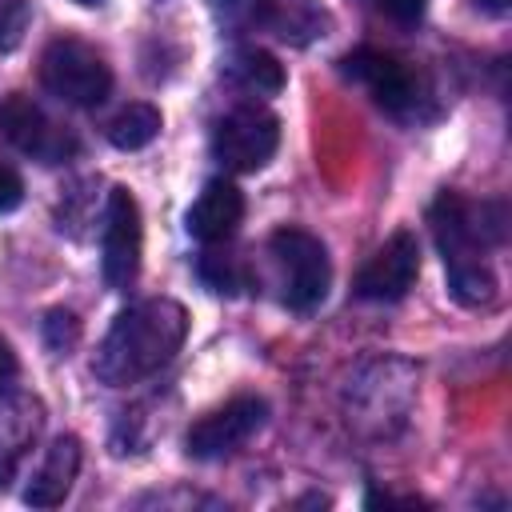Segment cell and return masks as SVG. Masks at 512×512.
I'll use <instances>...</instances> for the list:
<instances>
[{"instance_id": "6da1fadb", "label": "cell", "mask_w": 512, "mask_h": 512, "mask_svg": "<svg viewBox=\"0 0 512 512\" xmlns=\"http://www.w3.org/2000/svg\"><path fill=\"white\" fill-rule=\"evenodd\" d=\"M436 248L448 268V292L464 308H484L496 300V272L488 252L508 236L504 200H468L460 192H440L428 208Z\"/></svg>"}, {"instance_id": "7a4b0ae2", "label": "cell", "mask_w": 512, "mask_h": 512, "mask_svg": "<svg viewBox=\"0 0 512 512\" xmlns=\"http://www.w3.org/2000/svg\"><path fill=\"white\" fill-rule=\"evenodd\" d=\"M184 336H188V312L180 300L168 296L140 300L112 320V328L104 332L92 356V372L108 388L140 384L180 352Z\"/></svg>"}, {"instance_id": "3957f363", "label": "cell", "mask_w": 512, "mask_h": 512, "mask_svg": "<svg viewBox=\"0 0 512 512\" xmlns=\"http://www.w3.org/2000/svg\"><path fill=\"white\" fill-rule=\"evenodd\" d=\"M40 84L64 104L96 108L112 92V68L92 44L76 36H56L40 52Z\"/></svg>"}, {"instance_id": "277c9868", "label": "cell", "mask_w": 512, "mask_h": 512, "mask_svg": "<svg viewBox=\"0 0 512 512\" xmlns=\"http://www.w3.org/2000/svg\"><path fill=\"white\" fill-rule=\"evenodd\" d=\"M268 252L280 268L284 308L312 312L316 304H324L328 284H332V264H328V248L320 244V236L304 228H276L268 236Z\"/></svg>"}, {"instance_id": "5b68a950", "label": "cell", "mask_w": 512, "mask_h": 512, "mask_svg": "<svg viewBox=\"0 0 512 512\" xmlns=\"http://www.w3.org/2000/svg\"><path fill=\"white\" fill-rule=\"evenodd\" d=\"M280 148V120L268 108L244 104L216 120L212 128V156L232 172L264 168Z\"/></svg>"}, {"instance_id": "8992f818", "label": "cell", "mask_w": 512, "mask_h": 512, "mask_svg": "<svg viewBox=\"0 0 512 512\" xmlns=\"http://www.w3.org/2000/svg\"><path fill=\"white\" fill-rule=\"evenodd\" d=\"M340 72L352 76L356 84H364L384 112H392V116H416L420 112L424 84L400 56L380 52V48H356L340 60Z\"/></svg>"}, {"instance_id": "52a82bcc", "label": "cell", "mask_w": 512, "mask_h": 512, "mask_svg": "<svg viewBox=\"0 0 512 512\" xmlns=\"http://www.w3.org/2000/svg\"><path fill=\"white\" fill-rule=\"evenodd\" d=\"M140 252H144L140 204H136V196L128 188H112L108 204H104V240H100L104 284L124 292L140 272Z\"/></svg>"}, {"instance_id": "ba28073f", "label": "cell", "mask_w": 512, "mask_h": 512, "mask_svg": "<svg viewBox=\"0 0 512 512\" xmlns=\"http://www.w3.org/2000/svg\"><path fill=\"white\" fill-rule=\"evenodd\" d=\"M0 136L16 152H24V156H32L40 164H64V160L76 156V136L68 128H60L24 92H12V96L0 100Z\"/></svg>"}, {"instance_id": "9c48e42d", "label": "cell", "mask_w": 512, "mask_h": 512, "mask_svg": "<svg viewBox=\"0 0 512 512\" xmlns=\"http://www.w3.org/2000/svg\"><path fill=\"white\" fill-rule=\"evenodd\" d=\"M264 420H268V404H264L260 396H236V400H228L224 408L200 416V420L188 428L184 448H188V456H196V460H224V456L240 452V448L264 428Z\"/></svg>"}, {"instance_id": "30bf717a", "label": "cell", "mask_w": 512, "mask_h": 512, "mask_svg": "<svg viewBox=\"0 0 512 512\" xmlns=\"http://www.w3.org/2000/svg\"><path fill=\"white\" fill-rule=\"evenodd\" d=\"M420 276V240L416 232L400 228L392 232L376 252L372 260L356 272V296L360 300H376V304H392V300H404L412 292Z\"/></svg>"}, {"instance_id": "8fae6325", "label": "cell", "mask_w": 512, "mask_h": 512, "mask_svg": "<svg viewBox=\"0 0 512 512\" xmlns=\"http://www.w3.org/2000/svg\"><path fill=\"white\" fill-rule=\"evenodd\" d=\"M244 220V192L232 180H208L188 208V232L200 244H228Z\"/></svg>"}, {"instance_id": "7c38bea8", "label": "cell", "mask_w": 512, "mask_h": 512, "mask_svg": "<svg viewBox=\"0 0 512 512\" xmlns=\"http://www.w3.org/2000/svg\"><path fill=\"white\" fill-rule=\"evenodd\" d=\"M80 472V440L76 436H56L40 460V468L32 472L28 488H24V504L32 508H56L64 504V496L72 492V480Z\"/></svg>"}, {"instance_id": "4fadbf2b", "label": "cell", "mask_w": 512, "mask_h": 512, "mask_svg": "<svg viewBox=\"0 0 512 512\" xmlns=\"http://www.w3.org/2000/svg\"><path fill=\"white\" fill-rule=\"evenodd\" d=\"M224 68H228V76H232L240 88H248V92H256V96H276V92L284 88V68H280L276 56L264 52V48H236Z\"/></svg>"}, {"instance_id": "5bb4252c", "label": "cell", "mask_w": 512, "mask_h": 512, "mask_svg": "<svg viewBox=\"0 0 512 512\" xmlns=\"http://www.w3.org/2000/svg\"><path fill=\"white\" fill-rule=\"evenodd\" d=\"M160 128H164V116H160V108L156 104H144V100H136V104H128V108H120L112 120H108V140L120 148V152H136V148H148L156 136H160Z\"/></svg>"}, {"instance_id": "9a60e30c", "label": "cell", "mask_w": 512, "mask_h": 512, "mask_svg": "<svg viewBox=\"0 0 512 512\" xmlns=\"http://www.w3.org/2000/svg\"><path fill=\"white\" fill-rule=\"evenodd\" d=\"M196 276H200L212 292H220V296H236V292H244V288L252 284L248 264H244L236 252H220L216 244H204L200 260H196Z\"/></svg>"}, {"instance_id": "2e32d148", "label": "cell", "mask_w": 512, "mask_h": 512, "mask_svg": "<svg viewBox=\"0 0 512 512\" xmlns=\"http://www.w3.org/2000/svg\"><path fill=\"white\" fill-rule=\"evenodd\" d=\"M212 16L228 32H256L276 20V0H208Z\"/></svg>"}, {"instance_id": "e0dca14e", "label": "cell", "mask_w": 512, "mask_h": 512, "mask_svg": "<svg viewBox=\"0 0 512 512\" xmlns=\"http://www.w3.org/2000/svg\"><path fill=\"white\" fill-rule=\"evenodd\" d=\"M28 24H32V4L28 0H0V56L20 48Z\"/></svg>"}, {"instance_id": "ac0fdd59", "label": "cell", "mask_w": 512, "mask_h": 512, "mask_svg": "<svg viewBox=\"0 0 512 512\" xmlns=\"http://www.w3.org/2000/svg\"><path fill=\"white\" fill-rule=\"evenodd\" d=\"M44 340H48V348L56 352V356H68V348L80 340V320L72 316V312H48L44 316Z\"/></svg>"}, {"instance_id": "d6986e66", "label": "cell", "mask_w": 512, "mask_h": 512, "mask_svg": "<svg viewBox=\"0 0 512 512\" xmlns=\"http://www.w3.org/2000/svg\"><path fill=\"white\" fill-rule=\"evenodd\" d=\"M384 16H392L396 24H416L420 16H424V8H428V0H372Z\"/></svg>"}, {"instance_id": "ffe728a7", "label": "cell", "mask_w": 512, "mask_h": 512, "mask_svg": "<svg viewBox=\"0 0 512 512\" xmlns=\"http://www.w3.org/2000/svg\"><path fill=\"white\" fill-rule=\"evenodd\" d=\"M24 204V180L0 164V212H16Z\"/></svg>"}, {"instance_id": "44dd1931", "label": "cell", "mask_w": 512, "mask_h": 512, "mask_svg": "<svg viewBox=\"0 0 512 512\" xmlns=\"http://www.w3.org/2000/svg\"><path fill=\"white\" fill-rule=\"evenodd\" d=\"M16 376H20V360H16L12 344L0 336V392H8L16 384Z\"/></svg>"}, {"instance_id": "7402d4cb", "label": "cell", "mask_w": 512, "mask_h": 512, "mask_svg": "<svg viewBox=\"0 0 512 512\" xmlns=\"http://www.w3.org/2000/svg\"><path fill=\"white\" fill-rule=\"evenodd\" d=\"M364 504L368 508H380V504L384 508H424L428 500H420V496H392V492H368Z\"/></svg>"}, {"instance_id": "603a6c76", "label": "cell", "mask_w": 512, "mask_h": 512, "mask_svg": "<svg viewBox=\"0 0 512 512\" xmlns=\"http://www.w3.org/2000/svg\"><path fill=\"white\" fill-rule=\"evenodd\" d=\"M480 4H484L488 12H496V16H500V12H508V0H480Z\"/></svg>"}, {"instance_id": "cb8c5ba5", "label": "cell", "mask_w": 512, "mask_h": 512, "mask_svg": "<svg viewBox=\"0 0 512 512\" xmlns=\"http://www.w3.org/2000/svg\"><path fill=\"white\" fill-rule=\"evenodd\" d=\"M76 4H84V8H100L104 0H76Z\"/></svg>"}]
</instances>
